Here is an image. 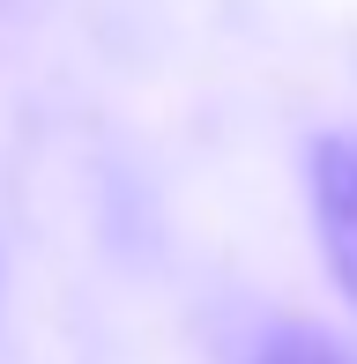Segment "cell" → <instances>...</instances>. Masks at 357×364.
I'll list each match as a JSON object with an SVG mask.
<instances>
[{
    "mask_svg": "<svg viewBox=\"0 0 357 364\" xmlns=\"http://www.w3.org/2000/svg\"><path fill=\"white\" fill-rule=\"evenodd\" d=\"M305 186H313V238L328 260V283L357 305V127H335L313 141Z\"/></svg>",
    "mask_w": 357,
    "mask_h": 364,
    "instance_id": "1",
    "label": "cell"
},
{
    "mask_svg": "<svg viewBox=\"0 0 357 364\" xmlns=\"http://www.w3.org/2000/svg\"><path fill=\"white\" fill-rule=\"evenodd\" d=\"M253 364H357V357H350L343 342L328 335V327H305V320H290V327H268V335H261Z\"/></svg>",
    "mask_w": 357,
    "mask_h": 364,
    "instance_id": "2",
    "label": "cell"
}]
</instances>
